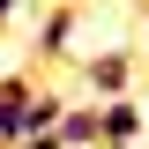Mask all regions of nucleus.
Instances as JSON below:
<instances>
[{
    "mask_svg": "<svg viewBox=\"0 0 149 149\" xmlns=\"http://www.w3.org/2000/svg\"><path fill=\"white\" fill-rule=\"evenodd\" d=\"M82 82H90L97 104H104V97H134V52H127V45H112V52L82 60Z\"/></svg>",
    "mask_w": 149,
    "mask_h": 149,
    "instance_id": "nucleus-1",
    "label": "nucleus"
},
{
    "mask_svg": "<svg viewBox=\"0 0 149 149\" xmlns=\"http://www.w3.org/2000/svg\"><path fill=\"white\" fill-rule=\"evenodd\" d=\"M30 97H37L30 74H0V149L30 142Z\"/></svg>",
    "mask_w": 149,
    "mask_h": 149,
    "instance_id": "nucleus-2",
    "label": "nucleus"
},
{
    "mask_svg": "<svg viewBox=\"0 0 149 149\" xmlns=\"http://www.w3.org/2000/svg\"><path fill=\"white\" fill-rule=\"evenodd\" d=\"M142 142V104L134 97H104L97 104V149H134Z\"/></svg>",
    "mask_w": 149,
    "mask_h": 149,
    "instance_id": "nucleus-3",
    "label": "nucleus"
},
{
    "mask_svg": "<svg viewBox=\"0 0 149 149\" xmlns=\"http://www.w3.org/2000/svg\"><path fill=\"white\" fill-rule=\"evenodd\" d=\"M74 30H82V8H52V15L37 22V52L67 60V52H74Z\"/></svg>",
    "mask_w": 149,
    "mask_h": 149,
    "instance_id": "nucleus-4",
    "label": "nucleus"
},
{
    "mask_svg": "<svg viewBox=\"0 0 149 149\" xmlns=\"http://www.w3.org/2000/svg\"><path fill=\"white\" fill-rule=\"evenodd\" d=\"M52 134H60V149H97V104H67Z\"/></svg>",
    "mask_w": 149,
    "mask_h": 149,
    "instance_id": "nucleus-5",
    "label": "nucleus"
},
{
    "mask_svg": "<svg viewBox=\"0 0 149 149\" xmlns=\"http://www.w3.org/2000/svg\"><path fill=\"white\" fill-rule=\"evenodd\" d=\"M15 149H60V134H30V142H15Z\"/></svg>",
    "mask_w": 149,
    "mask_h": 149,
    "instance_id": "nucleus-6",
    "label": "nucleus"
},
{
    "mask_svg": "<svg viewBox=\"0 0 149 149\" xmlns=\"http://www.w3.org/2000/svg\"><path fill=\"white\" fill-rule=\"evenodd\" d=\"M15 15H22V0H0V22H15Z\"/></svg>",
    "mask_w": 149,
    "mask_h": 149,
    "instance_id": "nucleus-7",
    "label": "nucleus"
}]
</instances>
